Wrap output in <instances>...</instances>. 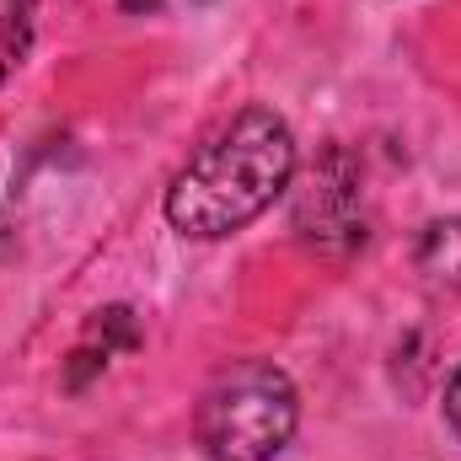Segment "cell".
Listing matches in <instances>:
<instances>
[{
    "instance_id": "8992f818",
    "label": "cell",
    "mask_w": 461,
    "mask_h": 461,
    "mask_svg": "<svg viewBox=\"0 0 461 461\" xmlns=\"http://www.w3.org/2000/svg\"><path fill=\"white\" fill-rule=\"evenodd\" d=\"M86 344H97L103 354H113V348H140L134 312H129V306H108V312H97L92 328H86Z\"/></svg>"
},
{
    "instance_id": "277c9868",
    "label": "cell",
    "mask_w": 461,
    "mask_h": 461,
    "mask_svg": "<svg viewBox=\"0 0 461 461\" xmlns=\"http://www.w3.org/2000/svg\"><path fill=\"white\" fill-rule=\"evenodd\" d=\"M413 263L435 290H461V215L429 221L413 241Z\"/></svg>"
},
{
    "instance_id": "7a4b0ae2",
    "label": "cell",
    "mask_w": 461,
    "mask_h": 461,
    "mask_svg": "<svg viewBox=\"0 0 461 461\" xmlns=\"http://www.w3.org/2000/svg\"><path fill=\"white\" fill-rule=\"evenodd\" d=\"M295 424L301 392L274 359H236L194 408V440L210 461H274L295 440Z\"/></svg>"
},
{
    "instance_id": "52a82bcc",
    "label": "cell",
    "mask_w": 461,
    "mask_h": 461,
    "mask_svg": "<svg viewBox=\"0 0 461 461\" xmlns=\"http://www.w3.org/2000/svg\"><path fill=\"white\" fill-rule=\"evenodd\" d=\"M446 424L461 435V365H456V375L446 381Z\"/></svg>"
},
{
    "instance_id": "6da1fadb",
    "label": "cell",
    "mask_w": 461,
    "mask_h": 461,
    "mask_svg": "<svg viewBox=\"0 0 461 461\" xmlns=\"http://www.w3.org/2000/svg\"><path fill=\"white\" fill-rule=\"evenodd\" d=\"M295 183V129L274 108L252 103L230 113L172 177L161 210L167 226L194 241H221L247 230Z\"/></svg>"
},
{
    "instance_id": "ba28073f",
    "label": "cell",
    "mask_w": 461,
    "mask_h": 461,
    "mask_svg": "<svg viewBox=\"0 0 461 461\" xmlns=\"http://www.w3.org/2000/svg\"><path fill=\"white\" fill-rule=\"evenodd\" d=\"M129 16H150V11H161V0H118Z\"/></svg>"
},
{
    "instance_id": "5b68a950",
    "label": "cell",
    "mask_w": 461,
    "mask_h": 461,
    "mask_svg": "<svg viewBox=\"0 0 461 461\" xmlns=\"http://www.w3.org/2000/svg\"><path fill=\"white\" fill-rule=\"evenodd\" d=\"M38 32V0H0V86L22 70Z\"/></svg>"
},
{
    "instance_id": "3957f363",
    "label": "cell",
    "mask_w": 461,
    "mask_h": 461,
    "mask_svg": "<svg viewBox=\"0 0 461 461\" xmlns=\"http://www.w3.org/2000/svg\"><path fill=\"white\" fill-rule=\"evenodd\" d=\"M290 221H295V236H301L312 252H322V258H333V263L354 258V252L370 241L365 167H359V156H354L348 145L328 140V145L312 156V167H306L301 183H295Z\"/></svg>"
}]
</instances>
